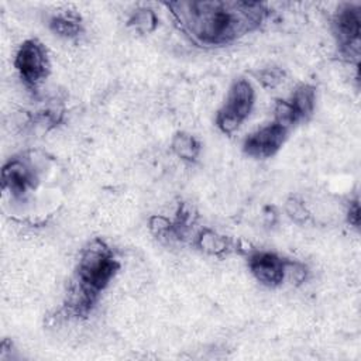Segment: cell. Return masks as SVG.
<instances>
[{
	"mask_svg": "<svg viewBox=\"0 0 361 361\" xmlns=\"http://www.w3.org/2000/svg\"><path fill=\"white\" fill-rule=\"evenodd\" d=\"M286 262L288 261L267 251H257L251 254L248 259L254 276L268 286L279 285L285 279Z\"/></svg>",
	"mask_w": 361,
	"mask_h": 361,
	"instance_id": "52a82bcc",
	"label": "cell"
},
{
	"mask_svg": "<svg viewBox=\"0 0 361 361\" xmlns=\"http://www.w3.org/2000/svg\"><path fill=\"white\" fill-rule=\"evenodd\" d=\"M254 103V90L251 85L238 79L230 89L227 100L217 114V126L224 133L234 131L250 114Z\"/></svg>",
	"mask_w": 361,
	"mask_h": 361,
	"instance_id": "3957f363",
	"label": "cell"
},
{
	"mask_svg": "<svg viewBox=\"0 0 361 361\" xmlns=\"http://www.w3.org/2000/svg\"><path fill=\"white\" fill-rule=\"evenodd\" d=\"M288 128L276 121L248 135L244 142V151L255 158H267L274 155L282 145Z\"/></svg>",
	"mask_w": 361,
	"mask_h": 361,
	"instance_id": "5b68a950",
	"label": "cell"
},
{
	"mask_svg": "<svg viewBox=\"0 0 361 361\" xmlns=\"http://www.w3.org/2000/svg\"><path fill=\"white\" fill-rule=\"evenodd\" d=\"M117 262L104 243L93 241L82 254L78 268V289L72 298L76 312H86L96 300L99 292L113 278Z\"/></svg>",
	"mask_w": 361,
	"mask_h": 361,
	"instance_id": "7a4b0ae2",
	"label": "cell"
},
{
	"mask_svg": "<svg viewBox=\"0 0 361 361\" xmlns=\"http://www.w3.org/2000/svg\"><path fill=\"white\" fill-rule=\"evenodd\" d=\"M51 27L55 32H58L59 35H65V37H72L76 35L80 30L79 21L72 18L71 16H58L52 18Z\"/></svg>",
	"mask_w": 361,
	"mask_h": 361,
	"instance_id": "8fae6325",
	"label": "cell"
},
{
	"mask_svg": "<svg viewBox=\"0 0 361 361\" xmlns=\"http://www.w3.org/2000/svg\"><path fill=\"white\" fill-rule=\"evenodd\" d=\"M172 148L182 159L188 161H193L199 154L197 141L188 134H176L172 142Z\"/></svg>",
	"mask_w": 361,
	"mask_h": 361,
	"instance_id": "30bf717a",
	"label": "cell"
},
{
	"mask_svg": "<svg viewBox=\"0 0 361 361\" xmlns=\"http://www.w3.org/2000/svg\"><path fill=\"white\" fill-rule=\"evenodd\" d=\"M199 240H200V247L209 252H219L223 248H226V241L212 231H206L204 234H202Z\"/></svg>",
	"mask_w": 361,
	"mask_h": 361,
	"instance_id": "4fadbf2b",
	"label": "cell"
},
{
	"mask_svg": "<svg viewBox=\"0 0 361 361\" xmlns=\"http://www.w3.org/2000/svg\"><path fill=\"white\" fill-rule=\"evenodd\" d=\"M289 109L292 111V116L295 121H299L309 116L314 106V90L313 87L303 85L296 89V92L292 94V99L288 102Z\"/></svg>",
	"mask_w": 361,
	"mask_h": 361,
	"instance_id": "9c48e42d",
	"label": "cell"
},
{
	"mask_svg": "<svg viewBox=\"0 0 361 361\" xmlns=\"http://www.w3.org/2000/svg\"><path fill=\"white\" fill-rule=\"evenodd\" d=\"M131 24L141 32H149L155 28L157 25V17L155 14L148 10V8H142V10H138L133 18H131Z\"/></svg>",
	"mask_w": 361,
	"mask_h": 361,
	"instance_id": "7c38bea8",
	"label": "cell"
},
{
	"mask_svg": "<svg viewBox=\"0 0 361 361\" xmlns=\"http://www.w3.org/2000/svg\"><path fill=\"white\" fill-rule=\"evenodd\" d=\"M3 185L7 186L13 193H24L27 188L34 185V172L31 168L16 159L10 161L4 168H3Z\"/></svg>",
	"mask_w": 361,
	"mask_h": 361,
	"instance_id": "ba28073f",
	"label": "cell"
},
{
	"mask_svg": "<svg viewBox=\"0 0 361 361\" xmlns=\"http://www.w3.org/2000/svg\"><path fill=\"white\" fill-rule=\"evenodd\" d=\"M334 32L343 52L357 56L360 44V8L344 6L336 16Z\"/></svg>",
	"mask_w": 361,
	"mask_h": 361,
	"instance_id": "8992f818",
	"label": "cell"
},
{
	"mask_svg": "<svg viewBox=\"0 0 361 361\" xmlns=\"http://www.w3.org/2000/svg\"><path fill=\"white\" fill-rule=\"evenodd\" d=\"M16 66L28 85H38L48 72V61L42 45L35 39L25 41L17 52Z\"/></svg>",
	"mask_w": 361,
	"mask_h": 361,
	"instance_id": "277c9868",
	"label": "cell"
},
{
	"mask_svg": "<svg viewBox=\"0 0 361 361\" xmlns=\"http://www.w3.org/2000/svg\"><path fill=\"white\" fill-rule=\"evenodd\" d=\"M180 28L200 44L228 42L254 30L264 17L259 3L173 1L166 4Z\"/></svg>",
	"mask_w": 361,
	"mask_h": 361,
	"instance_id": "6da1fadb",
	"label": "cell"
},
{
	"mask_svg": "<svg viewBox=\"0 0 361 361\" xmlns=\"http://www.w3.org/2000/svg\"><path fill=\"white\" fill-rule=\"evenodd\" d=\"M261 80L268 85V86H274L275 83H278L281 80V72L275 71V69H267L262 72L261 75Z\"/></svg>",
	"mask_w": 361,
	"mask_h": 361,
	"instance_id": "5bb4252c",
	"label": "cell"
}]
</instances>
